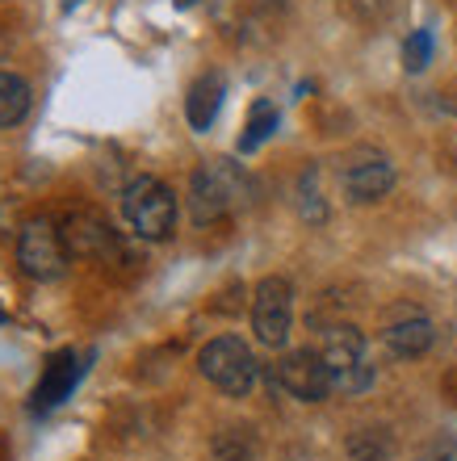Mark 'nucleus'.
<instances>
[{"mask_svg": "<svg viewBox=\"0 0 457 461\" xmlns=\"http://www.w3.org/2000/svg\"><path fill=\"white\" fill-rule=\"evenodd\" d=\"M243 197H248V176H243L240 164L210 159L189 181V214L197 227H206V222H218L227 219L231 210H240Z\"/></svg>", "mask_w": 457, "mask_h": 461, "instance_id": "nucleus-1", "label": "nucleus"}, {"mask_svg": "<svg viewBox=\"0 0 457 461\" xmlns=\"http://www.w3.org/2000/svg\"><path fill=\"white\" fill-rule=\"evenodd\" d=\"M122 214H126L139 240H169L172 227H177V197L156 176H134L122 194Z\"/></svg>", "mask_w": 457, "mask_h": 461, "instance_id": "nucleus-2", "label": "nucleus"}, {"mask_svg": "<svg viewBox=\"0 0 457 461\" xmlns=\"http://www.w3.org/2000/svg\"><path fill=\"white\" fill-rule=\"evenodd\" d=\"M197 365H202L206 382H215L231 399H243V394L256 386V377H260V365H256L252 348H248L240 336H218V340H210L202 348V357H197Z\"/></svg>", "mask_w": 457, "mask_h": 461, "instance_id": "nucleus-3", "label": "nucleus"}, {"mask_svg": "<svg viewBox=\"0 0 457 461\" xmlns=\"http://www.w3.org/2000/svg\"><path fill=\"white\" fill-rule=\"evenodd\" d=\"M68 243H63V230L50 219H30L17 235V265H22L25 277L34 281H59L68 273Z\"/></svg>", "mask_w": 457, "mask_h": 461, "instance_id": "nucleus-4", "label": "nucleus"}, {"mask_svg": "<svg viewBox=\"0 0 457 461\" xmlns=\"http://www.w3.org/2000/svg\"><path fill=\"white\" fill-rule=\"evenodd\" d=\"M269 382L298 402H324L327 394H332V369H327L324 352H315V348L286 352V357L273 365Z\"/></svg>", "mask_w": 457, "mask_h": 461, "instance_id": "nucleus-5", "label": "nucleus"}, {"mask_svg": "<svg viewBox=\"0 0 457 461\" xmlns=\"http://www.w3.org/2000/svg\"><path fill=\"white\" fill-rule=\"evenodd\" d=\"M294 328V290L286 277H265L252 298V331L265 348H281Z\"/></svg>", "mask_w": 457, "mask_h": 461, "instance_id": "nucleus-6", "label": "nucleus"}, {"mask_svg": "<svg viewBox=\"0 0 457 461\" xmlns=\"http://www.w3.org/2000/svg\"><path fill=\"white\" fill-rule=\"evenodd\" d=\"M59 230H63V243H68V252H72V256H85V260H105V265L122 256L118 230L109 227L105 219L88 214V210H80V214H68Z\"/></svg>", "mask_w": 457, "mask_h": 461, "instance_id": "nucleus-7", "label": "nucleus"}, {"mask_svg": "<svg viewBox=\"0 0 457 461\" xmlns=\"http://www.w3.org/2000/svg\"><path fill=\"white\" fill-rule=\"evenodd\" d=\"M80 374H85V365H80V357H76L72 348L55 352V357L47 361L42 382L34 386L30 411H50V407H59L63 399H72V390H76V382H80Z\"/></svg>", "mask_w": 457, "mask_h": 461, "instance_id": "nucleus-8", "label": "nucleus"}, {"mask_svg": "<svg viewBox=\"0 0 457 461\" xmlns=\"http://www.w3.org/2000/svg\"><path fill=\"white\" fill-rule=\"evenodd\" d=\"M390 189H395V168H390L386 156H370L344 172V194H349V202H357V206L382 202Z\"/></svg>", "mask_w": 457, "mask_h": 461, "instance_id": "nucleus-9", "label": "nucleus"}, {"mask_svg": "<svg viewBox=\"0 0 457 461\" xmlns=\"http://www.w3.org/2000/svg\"><path fill=\"white\" fill-rule=\"evenodd\" d=\"M324 361L327 369H332V377L336 374H349V369H357V365H365V336L352 323H336V328L324 331Z\"/></svg>", "mask_w": 457, "mask_h": 461, "instance_id": "nucleus-10", "label": "nucleus"}, {"mask_svg": "<svg viewBox=\"0 0 457 461\" xmlns=\"http://www.w3.org/2000/svg\"><path fill=\"white\" fill-rule=\"evenodd\" d=\"M223 93H227V85H223L218 72H206L193 80L189 97H185V118H189L193 131H210L215 126L218 110H223Z\"/></svg>", "mask_w": 457, "mask_h": 461, "instance_id": "nucleus-11", "label": "nucleus"}, {"mask_svg": "<svg viewBox=\"0 0 457 461\" xmlns=\"http://www.w3.org/2000/svg\"><path fill=\"white\" fill-rule=\"evenodd\" d=\"M382 340H386V348L395 352V357L416 361V357H424V352L433 348L436 328L424 315H407V319H398V323H390V328L382 331Z\"/></svg>", "mask_w": 457, "mask_h": 461, "instance_id": "nucleus-12", "label": "nucleus"}, {"mask_svg": "<svg viewBox=\"0 0 457 461\" xmlns=\"http://www.w3.org/2000/svg\"><path fill=\"white\" fill-rule=\"evenodd\" d=\"M277 122H281V113H277L273 101H256L252 110H248V122H243V134H240V151L243 156H252L256 147H265L269 139H273L277 131Z\"/></svg>", "mask_w": 457, "mask_h": 461, "instance_id": "nucleus-13", "label": "nucleus"}, {"mask_svg": "<svg viewBox=\"0 0 457 461\" xmlns=\"http://www.w3.org/2000/svg\"><path fill=\"white\" fill-rule=\"evenodd\" d=\"M215 461H260V445H256L252 428H223L210 440Z\"/></svg>", "mask_w": 457, "mask_h": 461, "instance_id": "nucleus-14", "label": "nucleus"}, {"mask_svg": "<svg viewBox=\"0 0 457 461\" xmlns=\"http://www.w3.org/2000/svg\"><path fill=\"white\" fill-rule=\"evenodd\" d=\"M349 461H395V440L386 428H361L349 437Z\"/></svg>", "mask_w": 457, "mask_h": 461, "instance_id": "nucleus-15", "label": "nucleus"}, {"mask_svg": "<svg viewBox=\"0 0 457 461\" xmlns=\"http://www.w3.org/2000/svg\"><path fill=\"white\" fill-rule=\"evenodd\" d=\"M30 113V85L22 76L0 72V126H17Z\"/></svg>", "mask_w": 457, "mask_h": 461, "instance_id": "nucleus-16", "label": "nucleus"}, {"mask_svg": "<svg viewBox=\"0 0 457 461\" xmlns=\"http://www.w3.org/2000/svg\"><path fill=\"white\" fill-rule=\"evenodd\" d=\"M298 210L306 222H324L327 219V206H324V194H319V172L306 168L298 181Z\"/></svg>", "mask_w": 457, "mask_h": 461, "instance_id": "nucleus-17", "label": "nucleus"}, {"mask_svg": "<svg viewBox=\"0 0 457 461\" xmlns=\"http://www.w3.org/2000/svg\"><path fill=\"white\" fill-rule=\"evenodd\" d=\"M428 59H433V34H428V30H416V34L403 42V68H407V72H424Z\"/></svg>", "mask_w": 457, "mask_h": 461, "instance_id": "nucleus-18", "label": "nucleus"}, {"mask_svg": "<svg viewBox=\"0 0 457 461\" xmlns=\"http://www.w3.org/2000/svg\"><path fill=\"white\" fill-rule=\"evenodd\" d=\"M416 461H457V437L453 432H436L433 440H424Z\"/></svg>", "mask_w": 457, "mask_h": 461, "instance_id": "nucleus-19", "label": "nucleus"}, {"mask_svg": "<svg viewBox=\"0 0 457 461\" xmlns=\"http://www.w3.org/2000/svg\"><path fill=\"white\" fill-rule=\"evenodd\" d=\"M172 5H177V9H193V5H197V0H172Z\"/></svg>", "mask_w": 457, "mask_h": 461, "instance_id": "nucleus-20", "label": "nucleus"}, {"mask_svg": "<svg viewBox=\"0 0 457 461\" xmlns=\"http://www.w3.org/2000/svg\"><path fill=\"white\" fill-rule=\"evenodd\" d=\"M0 319H5V311H0Z\"/></svg>", "mask_w": 457, "mask_h": 461, "instance_id": "nucleus-21", "label": "nucleus"}]
</instances>
